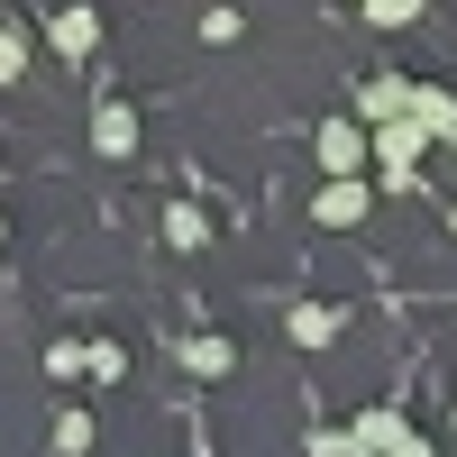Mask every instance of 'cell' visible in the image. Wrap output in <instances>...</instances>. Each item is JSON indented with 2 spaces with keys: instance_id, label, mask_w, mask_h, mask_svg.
<instances>
[{
  "instance_id": "1",
  "label": "cell",
  "mask_w": 457,
  "mask_h": 457,
  "mask_svg": "<svg viewBox=\"0 0 457 457\" xmlns=\"http://www.w3.org/2000/svg\"><path fill=\"white\" fill-rule=\"evenodd\" d=\"M312 220H320V228H357V220H366V183H357V174H338V183H320V202H312Z\"/></svg>"
},
{
  "instance_id": "2",
  "label": "cell",
  "mask_w": 457,
  "mask_h": 457,
  "mask_svg": "<svg viewBox=\"0 0 457 457\" xmlns=\"http://www.w3.org/2000/svg\"><path fill=\"white\" fill-rule=\"evenodd\" d=\"M366 137H375V129L329 120V129H320V165H329V174H357V165H366Z\"/></svg>"
},
{
  "instance_id": "3",
  "label": "cell",
  "mask_w": 457,
  "mask_h": 457,
  "mask_svg": "<svg viewBox=\"0 0 457 457\" xmlns=\"http://www.w3.org/2000/svg\"><path fill=\"white\" fill-rule=\"evenodd\" d=\"M357 110L385 129V120H403V110H411V83H403V73H385V83H366V92H357Z\"/></svg>"
},
{
  "instance_id": "4",
  "label": "cell",
  "mask_w": 457,
  "mask_h": 457,
  "mask_svg": "<svg viewBox=\"0 0 457 457\" xmlns=\"http://www.w3.org/2000/svg\"><path fill=\"white\" fill-rule=\"evenodd\" d=\"M55 46H64V55H92V46H101V19L83 10V0H73V10H55Z\"/></svg>"
},
{
  "instance_id": "5",
  "label": "cell",
  "mask_w": 457,
  "mask_h": 457,
  "mask_svg": "<svg viewBox=\"0 0 457 457\" xmlns=\"http://www.w3.org/2000/svg\"><path fill=\"white\" fill-rule=\"evenodd\" d=\"M92 146H101V156H129V146H137V120H129L120 101H101V120H92Z\"/></svg>"
},
{
  "instance_id": "6",
  "label": "cell",
  "mask_w": 457,
  "mask_h": 457,
  "mask_svg": "<svg viewBox=\"0 0 457 457\" xmlns=\"http://www.w3.org/2000/svg\"><path fill=\"white\" fill-rule=\"evenodd\" d=\"M293 338H302V348H329V338H338V312H329V302H302V312H293Z\"/></svg>"
},
{
  "instance_id": "7",
  "label": "cell",
  "mask_w": 457,
  "mask_h": 457,
  "mask_svg": "<svg viewBox=\"0 0 457 457\" xmlns=\"http://www.w3.org/2000/svg\"><path fill=\"white\" fill-rule=\"evenodd\" d=\"M183 366H193V375H228L238 348H228V338H183Z\"/></svg>"
},
{
  "instance_id": "8",
  "label": "cell",
  "mask_w": 457,
  "mask_h": 457,
  "mask_svg": "<svg viewBox=\"0 0 457 457\" xmlns=\"http://www.w3.org/2000/svg\"><path fill=\"white\" fill-rule=\"evenodd\" d=\"M411 120H421L430 137H457V101L448 92H411Z\"/></svg>"
},
{
  "instance_id": "9",
  "label": "cell",
  "mask_w": 457,
  "mask_h": 457,
  "mask_svg": "<svg viewBox=\"0 0 457 457\" xmlns=\"http://www.w3.org/2000/svg\"><path fill=\"white\" fill-rule=\"evenodd\" d=\"M357 439H366L375 457H385V448H403L411 430H403V411H366V421H357Z\"/></svg>"
},
{
  "instance_id": "10",
  "label": "cell",
  "mask_w": 457,
  "mask_h": 457,
  "mask_svg": "<svg viewBox=\"0 0 457 457\" xmlns=\"http://www.w3.org/2000/svg\"><path fill=\"white\" fill-rule=\"evenodd\" d=\"M92 448V411H64V421H55V457H83Z\"/></svg>"
},
{
  "instance_id": "11",
  "label": "cell",
  "mask_w": 457,
  "mask_h": 457,
  "mask_svg": "<svg viewBox=\"0 0 457 457\" xmlns=\"http://www.w3.org/2000/svg\"><path fill=\"white\" fill-rule=\"evenodd\" d=\"M46 375H92V348H83V338H55V348H46Z\"/></svg>"
},
{
  "instance_id": "12",
  "label": "cell",
  "mask_w": 457,
  "mask_h": 457,
  "mask_svg": "<svg viewBox=\"0 0 457 457\" xmlns=\"http://www.w3.org/2000/svg\"><path fill=\"white\" fill-rule=\"evenodd\" d=\"M366 19L375 28H403V19H421V0H366Z\"/></svg>"
},
{
  "instance_id": "13",
  "label": "cell",
  "mask_w": 457,
  "mask_h": 457,
  "mask_svg": "<svg viewBox=\"0 0 457 457\" xmlns=\"http://www.w3.org/2000/svg\"><path fill=\"white\" fill-rule=\"evenodd\" d=\"M19 73H28V37L0 28V83H19Z\"/></svg>"
},
{
  "instance_id": "14",
  "label": "cell",
  "mask_w": 457,
  "mask_h": 457,
  "mask_svg": "<svg viewBox=\"0 0 457 457\" xmlns=\"http://www.w3.org/2000/svg\"><path fill=\"white\" fill-rule=\"evenodd\" d=\"M312 457H375V448H366V439H338V430H320V439H312Z\"/></svg>"
},
{
  "instance_id": "15",
  "label": "cell",
  "mask_w": 457,
  "mask_h": 457,
  "mask_svg": "<svg viewBox=\"0 0 457 457\" xmlns=\"http://www.w3.org/2000/svg\"><path fill=\"white\" fill-rule=\"evenodd\" d=\"M394 457H430V439H403V448H394Z\"/></svg>"
},
{
  "instance_id": "16",
  "label": "cell",
  "mask_w": 457,
  "mask_h": 457,
  "mask_svg": "<svg viewBox=\"0 0 457 457\" xmlns=\"http://www.w3.org/2000/svg\"><path fill=\"white\" fill-rule=\"evenodd\" d=\"M448 220H457V211H448Z\"/></svg>"
}]
</instances>
